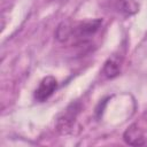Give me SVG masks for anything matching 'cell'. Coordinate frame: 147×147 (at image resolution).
<instances>
[{
    "label": "cell",
    "mask_w": 147,
    "mask_h": 147,
    "mask_svg": "<svg viewBox=\"0 0 147 147\" xmlns=\"http://www.w3.org/2000/svg\"><path fill=\"white\" fill-rule=\"evenodd\" d=\"M101 24H102V20H100V18L76 22L74 24L71 23L69 39L74 38L75 40L83 42V41L90 39L92 36H94L101 28Z\"/></svg>",
    "instance_id": "6da1fadb"
},
{
    "label": "cell",
    "mask_w": 147,
    "mask_h": 147,
    "mask_svg": "<svg viewBox=\"0 0 147 147\" xmlns=\"http://www.w3.org/2000/svg\"><path fill=\"white\" fill-rule=\"evenodd\" d=\"M56 88H57L56 78L53 76H46L45 78H42L40 80L38 87L34 90L33 96L37 101L44 102L53 95V93L56 91Z\"/></svg>",
    "instance_id": "7a4b0ae2"
},
{
    "label": "cell",
    "mask_w": 147,
    "mask_h": 147,
    "mask_svg": "<svg viewBox=\"0 0 147 147\" xmlns=\"http://www.w3.org/2000/svg\"><path fill=\"white\" fill-rule=\"evenodd\" d=\"M78 105L77 103H71L65 110L64 113L59 117L57 119V131L62 134H67L71 131L77 113H78Z\"/></svg>",
    "instance_id": "3957f363"
},
{
    "label": "cell",
    "mask_w": 147,
    "mask_h": 147,
    "mask_svg": "<svg viewBox=\"0 0 147 147\" xmlns=\"http://www.w3.org/2000/svg\"><path fill=\"white\" fill-rule=\"evenodd\" d=\"M122 61H123L122 56L116 55V54H114L110 57H108L107 61L103 64V69H102L103 75L109 79H113V78L117 77L119 75V72H121Z\"/></svg>",
    "instance_id": "277c9868"
},
{
    "label": "cell",
    "mask_w": 147,
    "mask_h": 147,
    "mask_svg": "<svg viewBox=\"0 0 147 147\" xmlns=\"http://www.w3.org/2000/svg\"><path fill=\"white\" fill-rule=\"evenodd\" d=\"M123 139L126 144L131 146H142L145 145V138L142 131L138 127V125H130L123 134Z\"/></svg>",
    "instance_id": "5b68a950"
},
{
    "label": "cell",
    "mask_w": 147,
    "mask_h": 147,
    "mask_svg": "<svg viewBox=\"0 0 147 147\" xmlns=\"http://www.w3.org/2000/svg\"><path fill=\"white\" fill-rule=\"evenodd\" d=\"M140 0H119V10L124 15H134L139 11Z\"/></svg>",
    "instance_id": "8992f818"
}]
</instances>
